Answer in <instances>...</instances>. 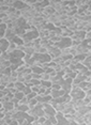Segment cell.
Segmentation results:
<instances>
[{"label":"cell","instance_id":"6da1fadb","mask_svg":"<svg viewBox=\"0 0 91 125\" xmlns=\"http://www.w3.org/2000/svg\"><path fill=\"white\" fill-rule=\"evenodd\" d=\"M53 46L57 47L58 49H65V48H69L72 46V40H71V38H61L60 41L57 42V43H54Z\"/></svg>","mask_w":91,"mask_h":125},{"label":"cell","instance_id":"7a4b0ae2","mask_svg":"<svg viewBox=\"0 0 91 125\" xmlns=\"http://www.w3.org/2000/svg\"><path fill=\"white\" fill-rule=\"evenodd\" d=\"M32 59L39 63L43 64V63H49L52 61V58L48 53H34L32 56Z\"/></svg>","mask_w":91,"mask_h":125},{"label":"cell","instance_id":"3957f363","mask_svg":"<svg viewBox=\"0 0 91 125\" xmlns=\"http://www.w3.org/2000/svg\"><path fill=\"white\" fill-rule=\"evenodd\" d=\"M60 88L61 90H63L65 93H68L69 94L71 89H72V79L70 78H63L62 79V81L60 82Z\"/></svg>","mask_w":91,"mask_h":125},{"label":"cell","instance_id":"277c9868","mask_svg":"<svg viewBox=\"0 0 91 125\" xmlns=\"http://www.w3.org/2000/svg\"><path fill=\"white\" fill-rule=\"evenodd\" d=\"M91 112V106H82V107H79V108H76V112L74 115V118L76 116H84L87 113H90Z\"/></svg>","mask_w":91,"mask_h":125},{"label":"cell","instance_id":"5b68a950","mask_svg":"<svg viewBox=\"0 0 91 125\" xmlns=\"http://www.w3.org/2000/svg\"><path fill=\"white\" fill-rule=\"evenodd\" d=\"M43 110H44V116L45 115H56V110L52 105L49 104H43Z\"/></svg>","mask_w":91,"mask_h":125},{"label":"cell","instance_id":"8992f818","mask_svg":"<svg viewBox=\"0 0 91 125\" xmlns=\"http://www.w3.org/2000/svg\"><path fill=\"white\" fill-rule=\"evenodd\" d=\"M47 53L50 56V58H52V60H53L54 58H57V57H59L61 55V50L58 49V48L55 46H50L47 49Z\"/></svg>","mask_w":91,"mask_h":125},{"label":"cell","instance_id":"52a82bcc","mask_svg":"<svg viewBox=\"0 0 91 125\" xmlns=\"http://www.w3.org/2000/svg\"><path fill=\"white\" fill-rule=\"evenodd\" d=\"M35 99L40 104H49V102L52 101V96L50 95H36Z\"/></svg>","mask_w":91,"mask_h":125},{"label":"cell","instance_id":"ba28073f","mask_svg":"<svg viewBox=\"0 0 91 125\" xmlns=\"http://www.w3.org/2000/svg\"><path fill=\"white\" fill-rule=\"evenodd\" d=\"M85 35H86V31H84V30H76L75 32H73L72 36H71V40H74V39L84 40Z\"/></svg>","mask_w":91,"mask_h":125},{"label":"cell","instance_id":"9c48e42d","mask_svg":"<svg viewBox=\"0 0 91 125\" xmlns=\"http://www.w3.org/2000/svg\"><path fill=\"white\" fill-rule=\"evenodd\" d=\"M14 36H15V33H14V31L12 29H9V28H7L4 31V36L3 39H5L7 41H9L11 43V41L14 39Z\"/></svg>","mask_w":91,"mask_h":125},{"label":"cell","instance_id":"30bf717a","mask_svg":"<svg viewBox=\"0 0 91 125\" xmlns=\"http://www.w3.org/2000/svg\"><path fill=\"white\" fill-rule=\"evenodd\" d=\"M10 56V59L11 58H15V59H23L25 57V53L22 52V50H18V49H15L14 52H12L11 53H9Z\"/></svg>","mask_w":91,"mask_h":125},{"label":"cell","instance_id":"8fae6325","mask_svg":"<svg viewBox=\"0 0 91 125\" xmlns=\"http://www.w3.org/2000/svg\"><path fill=\"white\" fill-rule=\"evenodd\" d=\"M1 106H2V108L5 110L7 112H9V111H11V110H13L14 108V104L12 103V102H4V101H1Z\"/></svg>","mask_w":91,"mask_h":125},{"label":"cell","instance_id":"7c38bea8","mask_svg":"<svg viewBox=\"0 0 91 125\" xmlns=\"http://www.w3.org/2000/svg\"><path fill=\"white\" fill-rule=\"evenodd\" d=\"M10 42L7 41L5 39H1L0 40V52H7L8 48H9Z\"/></svg>","mask_w":91,"mask_h":125},{"label":"cell","instance_id":"4fadbf2b","mask_svg":"<svg viewBox=\"0 0 91 125\" xmlns=\"http://www.w3.org/2000/svg\"><path fill=\"white\" fill-rule=\"evenodd\" d=\"M64 94H67V93L64 92L63 90H52V92H50V96H52V98H58V97H61V96H63Z\"/></svg>","mask_w":91,"mask_h":125},{"label":"cell","instance_id":"5bb4252c","mask_svg":"<svg viewBox=\"0 0 91 125\" xmlns=\"http://www.w3.org/2000/svg\"><path fill=\"white\" fill-rule=\"evenodd\" d=\"M25 2L24 1H13V5L12 7L15 9L16 11H23V9L25 8Z\"/></svg>","mask_w":91,"mask_h":125},{"label":"cell","instance_id":"9a60e30c","mask_svg":"<svg viewBox=\"0 0 91 125\" xmlns=\"http://www.w3.org/2000/svg\"><path fill=\"white\" fill-rule=\"evenodd\" d=\"M90 62H91V57L90 56H87L86 58L84 59V60H82L80 63L84 65L85 67H86V69H88V70H90V67H91V64H90Z\"/></svg>","mask_w":91,"mask_h":125},{"label":"cell","instance_id":"2e32d148","mask_svg":"<svg viewBox=\"0 0 91 125\" xmlns=\"http://www.w3.org/2000/svg\"><path fill=\"white\" fill-rule=\"evenodd\" d=\"M10 62L11 64H14V65H17V66H22V65H24V61H23V59H15V58H11L10 59Z\"/></svg>","mask_w":91,"mask_h":125},{"label":"cell","instance_id":"e0dca14e","mask_svg":"<svg viewBox=\"0 0 91 125\" xmlns=\"http://www.w3.org/2000/svg\"><path fill=\"white\" fill-rule=\"evenodd\" d=\"M25 84L23 83V82H17L16 81L15 83H14V89H15L17 92H23V90L25 89Z\"/></svg>","mask_w":91,"mask_h":125},{"label":"cell","instance_id":"ac0fdd59","mask_svg":"<svg viewBox=\"0 0 91 125\" xmlns=\"http://www.w3.org/2000/svg\"><path fill=\"white\" fill-rule=\"evenodd\" d=\"M11 43H13V44H15L16 46H22V45H24V42H23V39L21 38H18V36H14V39L11 41Z\"/></svg>","mask_w":91,"mask_h":125},{"label":"cell","instance_id":"d6986e66","mask_svg":"<svg viewBox=\"0 0 91 125\" xmlns=\"http://www.w3.org/2000/svg\"><path fill=\"white\" fill-rule=\"evenodd\" d=\"M30 69H31V71H32L33 74H39V75H42V74L44 73L43 70H42L40 66H34V65H33V66L30 67Z\"/></svg>","mask_w":91,"mask_h":125},{"label":"cell","instance_id":"ffe728a7","mask_svg":"<svg viewBox=\"0 0 91 125\" xmlns=\"http://www.w3.org/2000/svg\"><path fill=\"white\" fill-rule=\"evenodd\" d=\"M15 109H17V111H22V112H28L29 111V107H28V105H18L17 108H15Z\"/></svg>","mask_w":91,"mask_h":125},{"label":"cell","instance_id":"44dd1931","mask_svg":"<svg viewBox=\"0 0 91 125\" xmlns=\"http://www.w3.org/2000/svg\"><path fill=\"white\" fill-rule=\"evenodd\" d=\"M55 110H56V112H63L64 111V109H65V105H64V103L63 104H58V105H56L55 107Z\"/></svg>","mask_w":91,"mask_h":125},{"label":"cell","instance_id":"7402d4cb","mask_svg":"<svg viewBox=\"0 0 91 125\" xmlns=\"http://www.w3.org/2000/svg\"><path fill=\"white\" fill-rule=\"evenodd\" d=\"M77 73L78 72H70V73H68V74H64V76H63V78H70V79H73L76 77V75H77Z\"/></svg>","mask_w":91,"mask_h":125},{"label":"cell","instance_id":"603a6c76","mask_svg":"<svg viewBox=\"0 0 91 125\" xmlns=\"http://www.w3.org/2000/svg\"><path fill=\"white\" fill-rule=\"evenodd\" d=\"M36 104H38V101H36L35 98H32L29 101V103H28V107H29V109H32V108H34L36 106Z\"/></svg>","mask_w":91,"mask_h":125},{"label":"cell","instance_id":"cb8c5ba5","mask_svg":"<svg viewBox=\"0 0 91 125\" xmlns=\"http://www.w3.org/2000/svg\"><path fill=\"white\" fill-rule=\"evenodd\" d=\"M16 49V45L15 44H13V43H10L9 45V48H8V50H7V52L8 53H11L12 52H14V50Z\"/></svg>","mask_w":91,"mask_h":125},{"label":"cell","instance_id":"d4e9b609","mask_svg":"<svg viewBox=\"0 0 91 125\" xmlns=\"http://www.w3.org/2000/svg\"><path fill=\"white\" fill-rule=\"evenodd\" d=\"M41 86L45 87L46 89H48V88H52V82H50V81H43V80H41Z\"/></svg>","mask_w":91,"mask_h":125},{"label":"cell","instance_id":"484cf974","mask_svg":"<svg viewBox=\"0 0 91 125\" xmlns=\"http://www.w3.org/2000/svg\"><path fill=\"white\" fill-rule=\"evenodd\" d=\"M14 97L17 98L18 101H21L22 98H24V97H25V95H24V93H23V92H16L15 94H14Z\"/></svg>","mask_w":91,"mask_h":125},{"label":"cell","instance_id":"4316f807","mask_svg":"<svg viewBox=\"0 0 91 125\" xmlns=\"http://www.w3.org/2000/svg\"><path fill=\"white\" fill-rule=\"evenodd\" d=\"M31 92H32V91H31V88L30 87H25V89L23 90V93H24L25 96H27L28 94H30Z\"/></svg>","mask_w":91,"mask_h":125},{"label":"cell","instance_id":"83f0119b","mask_svg":"<svg viewBox=\"0 0 91 125\" xmlns=\"http://www.w3.org/2000/svg\"><path fill=\"white\" fill-rule=\"evenodd\" d=\"M28 103H29V101H28V98L25 96L24 98H22L21 101L18 102V105H28Z\"/></svg>","mask_w":91,"mask_h":125},{"label":"cell","instance_id":"f1b7e54d","mask_svg":"<svg viewBox=\"0 0 91 125\" xmlns=\"http://www.w3.org/2000/svg\"><path fill=\"white\" fill-rule=\"evenodd\" d=\"M36 95H38L36 93H34V92H31L30 94H28V95L26 96V97L28 98V101H30V99H32V98H35V97H36Z\"/></svg>","mask_w":91,"mask_h":125},{"label":"cell","instance_id":"f546056e","mask_svg":"<svg viewBox=\"0 0 91 125\" xmlns=\"http://www.w3.org/2000/svg\"><path fill=\"white\" fill-rule=\"evenodd\" d=\"M31 78H32V79H36V80H41V75L31 73Z\"/></svg>","mask_w":91,"mask_h":125},{"label":"cell","instance_id":"4dcf8cb0","mask_svg":"<svg viewBox=\"0 0 91 125\" xmlns=\"http://www.w3.org/2000/svg\"><path fill=\"white\" fill-rule=\"evenodd\" d=\"M60 84L59 83H52V90H60Z\"/></svg>","mask_w":91,"mask_h":125},{"label":"cell","instance_id":"1f68e13d","mask_svg":"<svg viewBox=\"0 0 91 125\" xmlns=\"http://www.w3.org/2000/svg\"><path fill=\"white\" fill-rule=\"evenodd\" d=\"M39 90H40V86H33V87H31V91H32V92H34V93H36V94H38Z\"/></svg>","mask_w":91,"mask_h":125},{"label":"cell","instance_id":"d6a6232c","mask_svg":"<svg viewBox=\"0 0 91 125\" xmlns=\"http://www.w3.org/2000/svg\"><path fill=\"white\" fill-rule=\"evenodd\" d=\"M46 121V119H45V116H41V118H38V123L40 125H42L44 123V122Z\"/></svg>","mask_w":91,"mask_h":125},{"label":"cell","instance_id":"836d02e7","mask_svg":"<svg viewBox=\"0 0 91 125\" xmlns=\"http://www.w3.org/2000/svg\"><path fill=\"white\" fill-rule=\"evenodd\" d=\"M1 65H3L4 67H10L11 66V62H10V60L9 61H3L2 63H0Z\"/></svg>","mask_w":91,"mask_h":125},{"label":"cell","instance_id":"e575fe53","mask_svg":"<svg viewBox=\"0 0 91 125\" xmlns=\"http://www.w3.org/2000/svg\"><path fill=\"white\" fill-rule=\"evenodd\" d=\"M85 39H86V40H91V32H86Z\"/></svg>","mask_w":91,"mask_h":125},{"label":"cell","instance_id":"d590c367","mask_svg":"<svg viewBox=\"0 0 91 125\" xmlns=\"http://www.w3.org/2000/svg\"><path fill=\"white\" fill-rule=\"evenodd\" d=\"M50 92H52V88H48V89H46V91H45V94L44 95H49Z\"/></svg>","mask_w":91,"mask_h":125},{"label":"cell","instance_id":"8d00e7d4","mask_svg":"<svg viewBox=\"0 0 91 125\" xmlns=\"http://www.w3.org/2000/svg\"><path fill=\"white\" fill-rule=\"evenodd\" d=\"M17 72H11V75L10 76H12V77H15V78H17Z\"/></svg>","mask_w":91,"mask_h":125},{"label":"cell","instance_id":"74e56055","mask_svg":"<svg viewBox=\"0 0 91 125\" xmlns=\"http://www.w3.org/2000/svg\"><path fill=\"white\" fill-rule=\"evenodd\" d=\"M42 125H53V124H52V123H50V122H49V121H48V120H46V121H45V122H44V123H43V124H42Z\"/></svg>","mask_w":91,"mask_h":125},{"label":"cell","instance_id":"f35d334b","mask_svg":"<svg viewBox=\"0 0 91 125\" xmlns=\"http://www.w3.org/2000/svg\"><path fill=\"white\" fill-rule=\"evenodd\" d=\"M9 125H19V124H18V123H17V122H16V121H14V120H13V121L11 122V123H10Z\"/></svg>","mask_w":91,"mask_h":125},{"label":"cell","instance_id":"ab89813d","mask_svg":"<svg viewBox=\"0 0 91 125\" xmlns=\"http://www.w3.org/2000/svg\"><path fill=\"white\" fill-rule=\"evenodd\" d=\"M0 108H2V106H1V104H0Z\"/></svg>","mask_w":91,"mask_h":125},{"label":"cell","instance_id":"60d3db41","mask_svg":"<svg viewBox=\"0 0 91 125\" xmlns=\"http://www.w3.org/2000/svg\"><path fill=\"white\" fill-rule=\"evenodd\" d=\"M1 53H2V52H0V56H1Z\"/></svg>","mask_w":91,"mask_h":125},{"label":"cell","instance_id":"b9f144b4","mask_svg":"<svg viewBox=\"0 0 91 125\" xmlns=\"http://www.w3.org/2000/svg\"><path fill=\"white\" fill-rule=\"evenodd\" d=\"M87 125H91V124H87Z\"/></svg>","mask_w":91,"mask_h":125},{"label":"cell","instance_id":"7bdbcfd3","mask_svg":"<svg viewBox=\"0 0 91 125\" xmlns=\"http://www.w3.org/2000/svg\"><path fill=\"white\" fill-rule=\"evenodd\" d=\"M36 125H40V124H36Z\"/></svg>","mask_w":91,"mask_h":125}]
</instances>
